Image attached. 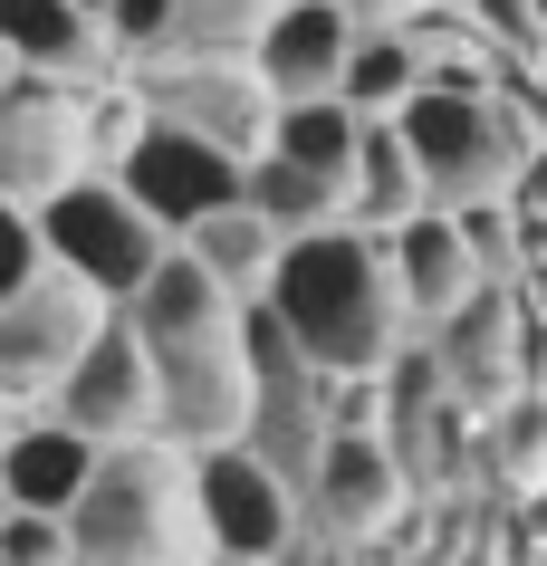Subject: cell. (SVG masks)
Returning <instances> with one entry per match:
<instances>
[{
    "mask_svg": "<svg viewBox=\"0 0 547 566\" xmlns=\"http://www.w3.org/2000/svg\"><path fill=\"white\" fill-rule=\"evenodd\" d=\"M260 307L336 385H385L395 356L413 346V307H403V279H395V231H365V221L288 240V260H278Z\"/></svg>",
    "mask_w": 547,
    "mask_h": 566,
    "instance_id": "6da1fadb",
    "label": "cell"
},
{
    "mask_svg": "<svg viewBox=\"0 0 547 566\" xmlns=\"http://www.w3.org/2000/svg\"><path fill=\"white\" fill-rule=\"evenodd\" d=\"M125 327L154 365V394H164V442L182 451H231L250 432V307L202 279V269L164 260L154 289L125 307Z\"/></svg>",
    "mask_w": 547,
    "mask_h": 566,
    "instance_id": "7a4b0ae2",
    "label": "cell"
},
{
    "mask_svg": "<svg viewBox=\"0 0 547 566\" xmlns=\"http://www.w3.org/2000/svg\"><path fill=\"white\" fill-rule=\"evenodd\" d=\"M77 566H212V518H202V461L182 442L106 451L87 500L67 518Z\"/></svg>",
    "mask_w": 547,
    "mask_h": 566,
    "instance_id": "3957f363",
    "label": "cell"
},
{
    "mask_svg": "<svg viewBox=\"0 0 547 566\" xmlns=\"http://www.w3.org/2000/svg\"><path fill=\"white\" fill-rule=\"evenodd\" d=\"M145 106L125 96V77L77 87V77H10L0 87V202L49 211L67 182L116 174V154L135 145Z\"/></svg>",
    "mask_w": 547,
    "mask_h": 566,
    "instance_id": "277c9868",
    "label": "cell"
},
{
    "mask_svg": "<svg viewBox=\"0 0 547 566\" xmlns=\"http://www.w3.org/2000/svg\"><path fill=\"white\" fill-rule=\"evenodd\" d=\"M395 125H403V145H413V174H423L432 211L509 202L518 164H528V125L509 116V96H499L490 67H442V77H423V96Z\"/></svg>",
    "mask_w": 547,
    "mask_h": 566,
    "instance_id": "5b68a950",
    "label": "cell"
},
{
    "mask_svg": "<svg viewBox=\"0 0 547 566\" xmlns=\"http://www.w3.org/2000/svg\"><path fill=\"white\" fill-rule=\"evenodd\" d=\"M327 442H336V375L298 356V336L278 327L270 307H250V432L241 451L307 509L317 471H327Z\"/></svg>",
    "mask_w": 547,
    "mask_h": 566,
    "instance_id": "8992f818",
    "label": "cell"
},
{
    "mask_svg": "<svg viewBox=\"0 0 547 566\" xmlns=\"http://www.w3.org/2000/svg\"><path fill=\"white\" fill-rule=\"evenodd\" d=\"M39 240H49V260H59L67 279H87L106 307H135L154 289V269L173 260V240L145 221V202H135L116 174L67 182L59 202L39 211Z\"/></svg>",
    "mask_w": 547,
    "mask_h": 566,
    "instance_id": "52a82bcc",
    "label": "cell"
},
{
    "mask_svg": "<svg viewBox=\"0 0 547 566\" xmlns=\"http://www.w3.org/2000/svg\"><path fill=\"white\" fill-rule=\"evenodd\" d=\"M106 327H116V307L96 298L87 279H67V269L49 260L20 298H0V394H10L20 413H49L59 385L87 365V346Z\"/></svg>",
    "mask_w": 547,
    "mask_h": 566,
    "instance_id": "ba28073f",
    "label": "cell"
},
{
    "mask_svg": "<svg viewBox=\"0 0 547 566\" xmlns=\"http://www.w3.org/2000/svg\"><path fill=\"white\" fill-rule=\"evenodd\" d=\"M125 96H135L154 125H182V135H202V145L241 154V164L270 154V125H278V96L260 87L250 59H154V67L125 77Z\"/></svg>",
    "mask_w": 547,
    "mask_h": 566,
    "instance_id": "9c48e42d",
    "label": "cell"
},
{
    "mask_svg": "<svg viewBox=\"0 0 547 566\" xmlns=\"http://www.w3.org/2000/svg\"><path fill=\"white\" fill-rule=\"evenodd\" d=\"M116 182L145 202V221L164 240H192L202 221H221V211H241V182H250V164L241 154H221V145H202V135H182V125H135V145L116 154Z\"/></svg>",
    "mask_w": 547,
    "mask_h": 566,
    "instance_id": "30bf717a",
    "label": "cell"
},
{
    "mask_svg": "<svg viewBox=\"0 0 547 566\" xmlns=\"http://www.w3.org/2000/svg\"><path fill=\"white\" fill-rule=\"evenodd\" d=\"M423 346H432V365H442V394H452L471 422H499L518 394H528V307H518V289L471 298L452 327H432Z\"/></svg>",
    "mask_w": 547,
    "mask_h": 566,
    "instance_id": "8fae6325",
    "label": "cell"
},
{
    "mask_svg": "<svg viewBox=\"0 0 547 566\" xmlns=\"http://www.w3.org/2000/svg\"><path fill=\"white\" fill-rule=\"evenodd\" d=\"M49 422H67V432L96 442V451L164 442V394H154V365H145V346H135V327H125V307H116V327L87 346V365L59 385Z\"/></svg>",
    "mask_w": 547,
    "mask_h": 566,
    "instance_id": "7c38bea8",
    "label": "cell"
},
{
    "mask_svg": "<svg viewBox=\"0 0 547 566\" xmlns=\"http://www.w3.org/2000/svg\"><path fill=\"white\" fill-rule=\"evenodd\" d=\"M403 509H413V480H403V461L385 451V432H336L327 471H317V490H307L298 518L356 557V547H375V537L403 528Z\"/></svg>",
    "mask_w": 547,
    "mask_h": 566,
    "instance_id": "4fadbf2b",
    "label": "cell"
},
{
    "mask_svg": "<svg viewBox=\"0 0 547 566\" xmlns=\"http://www.w3.org/2000/svg\"><path fill=\"white\" fill-rule=\"evenodd\" d=\"M192 461H202V518H212V547H221V557L278 566L288 547H298V500H288L241 442H231V451H192Z\"/></svg>",
    "mask_w": 547,
    "mask_h": 566,
    "instance_id": "5bb4252c",
    "label": "cell"
},
{
    "mask_svg": "<svg viewBox=\"0 0 547 566\" xmlns=\"http://www.w3.org/2000/svg\"><path fill=\"white\" fill-rule=\"evenodd\" d=\"M395 279H403V307H413V336L452 327L471 298H490V269L471 260V240H461L452 211H423V221L395 231Z\"/></svg>",
    "mask_w": 547,
    "mask_h": 566,
    "instance_id": "9a60e30c",
    "label": "cell"
},
{
    "mask_svg": "<svg viewBox=\"0 0 547 566\" xmlns=\"http://www.w3.org/2000/svg\"><path fill=\"white\" fill-rule=\"evenodd\" d=\"M0 49H10L20 77H77V87L116 77L106 20H87L77 0H0Z\"/></svg>",
    "mask_w": 547,
    "mask_h": 566,
    "instance_id": "2e32d148",
    "label": "cell"
},
{
    "mask_svg": "<svg viewBox=\"0 0 547 566\" xmlns=\"http://www.w3.org/2000/svg\"><path fill=\"white\" fill-rule=\"evenodd\" d=\"M346 49H356V20H346L336 0H298V10H278V30L250 49V67H260V87H270L278 106H307V96H336Z\"/></svg>",
    "mask_w": 547,
    "mask_h": 566,
    "instance_id": "e0dca14e",
    "label": "cell"
},
{
    "mask_svg": "<svg viewBox=\"0 0 547 566\" xmlns=\"http://www.w3.org/2000/svg\"><path fill=\"white\" fill-rule=\"evenodd\" d=\"M106 451L77 442L67 422L30 413L10 442H0V490H10V509H30V518H77V500H87V480Z\"/></svg>",
    "mask_w": 547,
    "mask_h": 566,
    "instance_id": "ac0fdd59",
    "label": "cell"
},
{
    "mask_svg": "<svg viewBox=\"0 0 547 566\" xmlns=\"http://www.w3.org/2000/svg\"><path fill=\"white\" fill-rule=\"evenodd\" d=\"M182 260L202 269V279H221L241 307H260V298H270V279H278V260H288V240L241 202V211H221V221H202V231L182 240Z\"/></svg>",
    "mask_w": 547,
    "mask_h": 566,
    "instance_id": "d6986e66",
    "label": "cell"
},
{
    "mask_svg": "<svg viewBox=\"0 0 547 566\" xmlns=\"http://www.w3.org/2000/svg\"><path fill=\"white\" fill-rule=\"evenodd\" d=\"M423 49L403 30H356V49H346V77H336V106L346 116H365V125H395L413 96H423Z\"/></svg>",
    "mask_w": 547,
    "mask_h": 566,
    "instance_id": "ffe728a7",
    "label": "cell"
},
{
    "mask_svg": "<svg viewBox=\"0 0 547 566\" xmlns=\"http://www.w3.org/2000/svg\"><path fill=\"white\" fill-rule=\"evenodd\" d=\"M241 202L260 211L278 240H317V231H336V221H356V192H346V182L298 174V164H278V154H260V164H250Z\"/></svg>",
    "mask_w": 547,
    "mask_h": 566,
    "instance_id": "44dd1931",
    "label": "cell"
},
{
    "mask_svg": "<svg viewBox=\"0 0 547 566\" xmlns=\"http://www.w3.org/2000/svg\"><path fill=\"white\" fill-rule=\"evenodd\" d=\"M432 192L413 174V145H403V125H365L356 145V221L365 231H403V221H423Z\"/></svg>",
    "mask_w": 547,
    "mask_h": 566,
    "instance_id": "7402d4cb",
    "label": "cell"
},
{
    "mask_svg": "<svg viewBox=\"0 0 547 566\" xmlns=\"http://www.w3.org/2000/svg\"><path fill=\"white\" fill-rule=\"evenodd\" d=\"M356 145H365V116H346L336 96H307V106H278L270 125V154L278 164H298V174H327L356 192Z\"/></svg>",
    "mask_w": 547,
    "mask_h": 566,
    "instance_id": "603a6c76",
    "label": "cell"
},
{
    "mask_svg": "<svg viewBox=\"0 0 547 566\" xmlns=\"http://www.w3.org/2000/svg\"><path fill=\"white\" fill-rule=\"evenodd\" d=\"M173 10H182L173 59H250L278 30V10H298V0H173Z\"/></svg>",
    "mask_w": 547,
    "mask_h": 566,
    "instance_id": "cb8c5ba5",
    "label": "cell"
},
{
    "mask_svg": "<svg viewBox=\"0 0 547 566\" xmlns=\"http://www.w3.org/2000/svg\"><path fill=\"white\" fill-rule=\"evenodd\" d=\"M0 566H77V537H67V518L10 509V518H0Z\"/></svg>",
    "mask_w": 547,
    "mask_h": 566,
    "instance_id": "d4e9b609",
    "label": "cell"
},
{
    "mask_svg": "<svg viewBox=\"0 0 547 566\" xmlns=\"http://www.w3.org/2000/svg\"><path fill=\"white\" fill-rule=\"evenodd\" d=\"M39 269H49V240H39V211L0 202V298H20Z\"/></svg>",
    "mask_w": 547,
    "mask_h": 566,
    "instance_id": "484cf974",
    "label": "cell"
},
{
    "mask_svg": "<svg viewBox=\"0 0 547 566\" xmlns=\"http://www.w3.org/2000/svg\"><path fill=\"white\" fill-rule=\"evenodd\" d=\"M509 211L547 221V145H528V164H518V182H509Z\"/></svg>",
    "mask_w": 547,
    "mask_h": 566,
    "instance_id": "4316f807",
    "label": "cell"
},
{
    "mask_svg": "<svg viewBox=\"0 0 547 566\" xmlns=\"http://www.w3.org/2000/svg\"><path fill=\"white\" fill-rule=\"evenodd\" d=\"M356 30H395V20H413V10H432V0H336Z\"/></svg>",
    "mask_w": 547,
    "mask_h": 566,
    "instance_id": "83f0119b",
    "label": "cell"
},
{
    "mask_svg": "<svg viewBox=\"0 0 547 566\" xmlns=\"http://www.w3.org/2000/svg\"><path fill=\"white\" fill-rule=\"evenodd\" d=\"M20 422H30V413H20V403H10V394H0V442H10V432H20Z\"/></svg>",
    "mask_w": 547,
    "mask_h": 566,
    "instance_id": "f1b7e54d",
    "label": "cell"
},
{
    "mask_svg": "<svg viewBox=\"0 0 547 566\" xmlns=\"http://www.w3.org/2000/svg\"><path fill=\"white\" fill-rule=\"evenodd\" d=\"M77 10H87V20H106V10H116V0H77Z\"/></svg>",
    "mask_w": 547,
    "mask_h": 566,
    "instance_id": "f546056e",
    "label": "cell"
},
{
    "mask_svg": "<svg viewBox=\"0 0 547 566\" xmlns=\"http://www.w3.org/2000/svg\"><path fill=\"white\" fill-rule=\"evenodd\" d=\"M10 77H20V67H10V49H0V87H10Z\"/></svg>",
    "mask_w": 547,
    "mask_h": 566,
    "instance_id": "4dcf8cb0",
    "label": "cell"
},
{
    "mask_svg": "<svg viewBox=\"0 0 547 566\" xmlns=\"http://www.w3.org/2000/svg\"><path fill=\"white\" fill-rule=\"evenodd\" d=\"M212 566H250V557H212Z\"/></svg>",
    "mask_w": 547,
    "mask_h": 566,
    "instance_id": "1f68e13d",
    "label": "cell"
},
{
    "mask_svg": "<svg viewBox=\"0 0 547 566\" xmlns=\"http://www.w3.org/2000/svg\"><path fill=\"white\" fill-rule=\"evenodd\" d=\"M0 518H10V490H0Z\"/></svg>",
    "mask_w": 547,
    "mask_h": 566,
    "instance_id": "d6a6232c",
    "label": "cell"
},
{
    "mask_svg": "<svg viewBox=\"0 0 547 566\" xmlns=\"http://www.w3.org/2000/svg\"><path fill=\"white\" fill-rule=\"evenodd\" d=\"M452 10H461V0H452Z\"/></svg>",
    "mask_w": 547,
    "mask_h": 566,
    "instance_id": "836d02e7",
    "label": "cell"
}]
</instances>
